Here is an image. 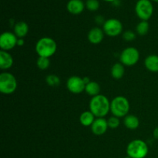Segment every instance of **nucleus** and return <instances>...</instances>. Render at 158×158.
<instances>
[{
	"instance_id": "obj_1",
	"label": "nucleus",
	"mask_w": 158,
	"mask_h": 158,
	"mask_svg": "<svg viewBox=\"0 0 158 158\" xmlns=\"http://www.w3.org/2000/svg\"><path fill=\"white\" fill-rule=\"evenodd\" d=\"M110 110V103L105 96L99 94L94 97L89 102V111L97 118H103Z\"/></svg>"
},
{
	"instance_id": "obj_2",
	"label": "nucleus",
	"mask_w": 158,
	"mask_h": 158,
	"mask_svg": "<svg viewBox=\"0 0 158 158\" xmlns=\"http://www.w3.org/2000/svg\"><path fill=\"white\" fill-rule=\"evenodd\" d=\"M56 49L57 45L56 41L49 37H43L35 45V51L39 56L42 57L49 58L55 54Z\"/></svg>"
},
{
	"instance_id": "obj_3",
	"label": "nucleus",
	"mask_w": 158,
	"mask_h": 158,
	"mask_svg": "<svg viewBox=\"0 0 158 158\" xmlns=\"http://www.w3.org/2000/svg\"><path fill=\"white\" fill-rule=\"evenodd\" d=\"M130 110V103L126 97L118 96L110 103V111L114 117L118 118L126 117Z\"/></svg>"
},
{
	"instance_id": "obj_4",
	"label": "nucleus",
	"mask_w": 158,
	"mask_h": 158,
	"mask_svg": "<svg viewBox=\"0 0 158 158\" xmlns=\"http://www.w3.org/2000/svg\"><path fill=\"white\" fill-rule=\"evenodd\" d=\"M148 151V144L142 140H132L127 148V154L131 158H144Z\"/></svg>"
},
{
	"instance_id": "obj_5",
	"label": "nucleus",
	"mask_w": 158,
	"mask_h": 158,
	"mask_svg": "<svg viewBox=\"0 0 158 158\" xmlns=\"http://www.w3.org/2000/svg\"><path fill=\"white\" fill-rule=\"evenodd\" d=\"M17 88V81L15 77L9 73H2L0 74V91L2 94H13Z\"/></svg>"
},
{
	"instance_id": "obj_6",
	"label": "nucleus",
	"mask_w": 158,
	"mask_h": 158,
	"mask_svg": "<svg viewBox=\"0 0 158 158\" xmlns=\"http://www.w3.org/2000/svg\"><path fill=\"white\" fill-rule=\"evenodd\" d=\"M137 16L143 21H148L153 15L154 6L150 0H138L135 6Z\"/></svg>"
},
{
	"instance_id": "obj_7",
	"label": "nucleus",
	"mask_w": 158,
	"mask_h": 158,
	"mask_svg": "<svg viewBox=\"0 0 158 158\" xmlns=\"http://www.w3.org/2000/svg\"><path fill=\"white\" fill-rule=\"evenodd\" d=\"M140 54L138 50L134 47H127L121 52L120 56V62L125 66H131L138 62Z\"/></svg>"
},
{
	"instance_id": "obj_8",
	"label": "nucleus",
	"mask_w": 158,
	"mask_h": 158,
	"mask_svg": "<svg viewBox=\"0 0 158 158\" xmlns=\"http://www.w3.org/2000/svg\"><path fill=\"white\" fill-rule=\"evenodd\" d=\"M103 30L106 35L115 37L120 35L123 31V25L117 19H110L106 20L103 26Z\"/></svg>"
},
{
	"instance_id": "obj_9",
	"label": "nucleus",
	"mask_w": 158,
	"mask_h": 158,
	"mask_svg": "<svg viewBox=\"0 0 158 158\" xmlns=\"http://www.w3.org/2000/svg\"><path fill=\"white\" fill-rule=\"evenodd\" d=\"M18 37L10 32H5L0 36V47L2 50L9 51L17 45Z\"/></svg>"
},
{
	"instance_id": "obj_10",
	"label": "nucleus",
	"mask_w": 158,
	"mask_h": 158,
	"mask_svg": "<svg viewBox=\"0 0 158 158\" xmlns=\"http://www.w3.org/2000/svg\"><path fill=\"white\" fill-rule=\"evenodd\" d=\"M66 86L71 93L74 94H79L85 90L86 83L83 78L77 76H73L68 79Z\"/></svg>"
},
{
	"instance_id": "obj_11",
	"label": "nucleus",
	"mask_w": 158,
	"mask_h": 158,
	"mask_svg": "<svg viewBox=\"0 0 158 158\" xmlns=\"http://www.w3.org/2000/svg\"><path fill=\"white\" fill-rule=\"evenodd\" d=\"M108 127L107 120L106 119L103 118H97L95 119L94 122L91 126V131L93 134L97 136H100L104 134L107 131Z\"/></svg>"
},
{
	"instance_id": "obj_12",
	"label": "nucleus",
	"mask_w": 158,
	"mask_h": 158,
	"mask_svg": "<svg viewBox=\"0 0 158 158\" xmlns=\"http://www.w3.org/2000/svg\"><path fill=\"white\" fill-rule=\"evenodd\" d=\"M104 37V32L98 27L93 28L88 33V40L92 44H99Z\"/></svg>"
},
{
	"instance_id": "obj_13",
	"label": "nucleus",
	"mask_w": 158,
	"mask_h": 158,
	"mask_svg": "<svg viewBox=\"0 0 158 158\" xmlns=\"http://www.w3.org/2000/svg\"><path fill=\"white\" fill-rule=\"evenodd\" d=\"M84 3L82 0H69L67 3V10L73 15L80 14L84 9Z\"/></svg>"
},
{
	"instance_id": "obj_14",
	"label": "nucleus",
	"mask_w": 158,
	"mask_h": 158,
	"mask_svg": "<svg viewBox=\"0 0 158 158\" xmlns=\"http://www.w3.org/2000/svg\"><path fill=\"white\" fill-rule=\"evenodd\" d=\"M13 64V58L7 51L1 50L0 52V68L2 69H8Z\"/></svg>"
},
{
	"instance_id": "obj_15",
	"label": "nucleus",
	"mask_w": 158,
	"mask_h": 158,
	"mask_svg": "<svg viewBox=\"0 0 158 158\" xmlns=\"http://www.w3.org/2000/svg\"><path fill=\"white\" fill-rule=\"evenodd\" d=\"M145 67L153 73L158 72V56L150 55L145 59Z\"/></svg>"
},
{
	"instance_id": "obj_16",
	"label": "nucleus",
	"mask_w": 158,
	"mask_h": 158,
	"mask_svg": "<svg viewBox=\"0 0 158 158\" xmlns=\"http://www.w3.org/2000/svg\"><path fill=\"white\" fill-rule=\"evenodd\" d=\"M29 32V26L25 22H18L14 26V32L18 38H24Z\"/></svg>"
},
{
	"instance_id": "obj_17",
	"label": "nucleus",
	"mask_w": 158,
	"mask_h": 158,
	"mask_svg": "<svg viewBox=\"0 0 158 158\" xmlns=\"http://www.w3.org/2000/svg\"><path fill=\"white\" fill-rule=\"evenodd\" d=\"M95 117L91 111H85L80 117V123L85 127L92 126L93 123L95 120Z\"/></svg>"
},
{
	"instance_id": "obj_18",
	"label": "nucleus",
	"mask_w": 158,
	"mask_h": 158,
	"mask_svg": "<svg viewBox=\"0 0 158 158\" xmlns=\"http://www.w3.org/2000/svg\"><path fill=\"white\" fill-rule=\"evenodd\" d=\"M124 65H123L122 63H115L111 68V75L116 80L121 79L124 75Z\"/></svg>"
},
{
	"instance_id": "obj_19",
	"label": "nucleus",
	"mask_w": 158,
	"mask_h": 158,
	"mask_svg": "<svg viewBox=\"0 0 158 158\" xmlns=\"http://www.w3.org/2000/svg\"><path fill=\"white\" fill-rule=\"evenodd\" d=\"M140 122L138 118L134 115H127L124 118V125L130 130H136L139 127Z\"/></svg>"
},
{
	"instance_id": "obj_20",
	"label": "nucleus",
	"mask_w": 158,
	"mask_h": 158,
	"mask_svg": "<svg viewBox=\"0 0 158 158\" xmlns=\"http://www.w3.org/2000/svg\"><path fill=\"white\" fill-rule=\"evenodd\" d=\"M85 91L86 92V94L92 96L93 97H96V96L100 94V85H99V83H97V82L90 81L89 83H88L86 85Z\"/></svg>"
},
{
	"instance_id": "obj_21",
	"label": "nucleus",
	"mask_w": 158,
	"mask_h": 158,
	"mask_svg": "<svg viewBox=\"0 0 158 158\" xmlns=\"http://www.w3.org/2000/svg\"><path fill=\"white\" fill-rule=\"evenodd\" d=\"M137 32L139 35H145L149 31V23L148 21H143L138 23V25L137 26Z\"/></svg>"
},
{
	"instance_id": "obj_22",
	"label": "nucleus",
	"mask_w": 158,
	"mask_h": 158,
	"mask_svg": "<svg viewBox=\"0 0 158 158\" xmlns=\"http://www.w3.org/2000/svg\"><path fill=\"white\" fill-rule=\"evenodd\" d=\"M37 66L42 70H45V69H48V67L50 65V61L49 59L47 57H42L39 56L38 60H37Z\"/></svg>"
},
{
	"instance_id": "obj_23",
	"label": "nucleus",
	"mask_w": 158,
	"mask_h": 158,
	"mask_svg": "<svg viewBox=\"0 0 158 158\" xmlns=\"http://www.w3.org/2000/svg\"><path fill=\"white\" fill-rule=\"evenodd\" d=\"M46 80L47 84L50 86H58L60 83V78L54 74H50V75L47 76Z\"/></svg>"
},
{
	"instance_id": "obj_24",
	"label": "nucleus",
	"mask_w": 158,
	"mask_h": 158,
	"mask_svg": "<svg viewBox=\"0 0 158 158\" xmlns=\"http://www.w3.org/2000/svg\"><path fill=\"white\" fill-rule=\"evenodd\" d=\"M86 6L88 10L92 11H97L100 7V2L98 0H86Z\"/></svg>"
},
{
	"instance_id": "obj_25",
	"label": "nucleus",
	"mask_w": 158,
	"mask_h": 158,
	"mask_svg": "<svg viewBox=\"0 0 158 158\" xmlns=\"http://www.w3.org/2000/svg\"><path fill=\"white\" fill-rule=\"evenodd\" d=\"M107 123L108 127L111 129H116L119 127L120 125V120H119L118 117H110L107 120Z\"/></svg>"
},
{
	"instance_id": "obj_26",
	"label": "nucleus",
	"mask_w": 158,
	"mask_h": 158,
	"mask_svg": "<svg viewBox=\"0 0 158 158\" xmlns=\"http://www.w3.org/2000/svg\"><path fill=\"white\" fill-rule=\"evenodd\" d=\"M123 38L126 41H133L134 40H135L136 35L134 32H132V31L127 30L126 31V32H123Z\"/></svg>"
},
{
	"instance_id": "obj_27",
	"label": "nucleus",
	"mask_w": 158,
	"mask_h": 158,
	"mask_svg": "<svg viewBox=\"0 0 158 158\" xmlns=\"http://www.w3.org/2000/svg\"><path fill=\"white\" fill-rule=\"evenodd\" d=\"M95 21L97 24H104V23L106 22L104 20V18L102 15H97V16H96Z\"/></svg>"
},
{
	"instance_id": "obj_28",
	"label": "nucleus",
	"mask_w": 158,
	"mask_h": 158,
	"mask_svg": "<svg viewBox=\"0 0 158 158\" xmlns=\"http://www.w3.org/2000/svg\"><path fill=\"white\" fill-rule=\"evenodd\" d=\"M24 40L23 38H18V41H17V46H22L24 45Z\"/></svg>"
},
{
	"instance_id": "obj_29",
	"label": "nucleus",
	"mask_w": 158,
	"mask_h": 158,
	"mask_svg": "<svg viewBox=\"0 0 158 158\" xmlns=\"http://www.w3.org/2000/svg\"><path fill=\"white\" fill-rule=\"evenodd\" d=\"M153 134H154V138L158 139V127H156L155 129H154V132H153Z\"/></svg>"
},
{
	"instance_id": "obj_30",
	"label": "nucleus",
	"mask_w": 158,
	"mask_h": 158,
	"mask_svg": "<svg viewBox=\"0 0 158 158\" xmlns=\"http://www.w3.org/2000/svg\"><path fill=\"white\" fill-rule=\"evenodd\" d=\"M103 1H106V2H115L117 0H103Z\"/></svg>"
},
{
	"instance_id": "obj_31",
	"label": "nucleus",
	"mask_w": 158,
	"mask_h": 158,
	"mask_svg": "<svg viewBox=\"0 0 158 158\" xmlns=\"http://www.w3.org/2000/svg\"><path fill=\"white\" fill-rule=\"evenodd\" d=\"M152 1L155 2H158V0H152Z\"/></svg>"
},
{
	"instance_id": "obj_32",
	"label": "nucleus",
	"mask_w": 158,
	"mask_h": 158,
	"mask_svg": "<svg viewBox=\"0 0 158 158\" xmlns=\"http://www.w3.org/2000/svg\"><path fill=\"white\" fill-rule=\"evenodd\" d=\"M125 158H131V157H125Z\"/></svg>"
}]
</instances>
